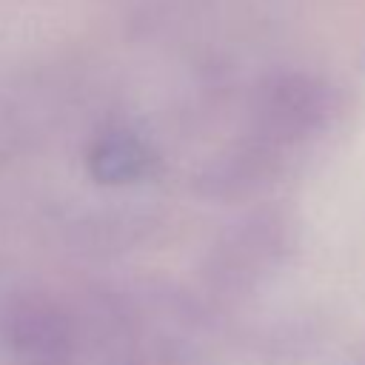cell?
I'll return each instance as SVG.
<instances>
[{
    "mask_svg": "<svg viewBox=\"0 0 365 365\" xmlns=\"http://www.w3.org/2000/svg\"><path fill=\"white\" fill-rule=\"evenodd\" d=\"M336 97L328 83L308 74L265 80L248 106L242 131L220 163L205 171L208 191L237 194L268 182L282 163L314 145L331 125Z\"/></svg>",
    "mask_w": 365,
    "mask_h": 365,
    "instance_id": "obj_1",
    "label": "cell"
},
{
    "mask_svg": "<svg viewBox=\"0 0 365 365\" xmlns=\"http://www.w3.org/2000/svg\"><path fill=\"white\" fill-rule=\"evenodd\" d=\"M83 336L74 305L48 291H20L0 308V351L9 365H74Z\"/></svg>",
    "mask_w": 365,
    "mask_h": 365,
    "instance_id": "obj_2",
    "label": "cell"
},
{
    "mask_svg": "<svg viewBox=\"0 0 365 365\" xmlns=\"http://www.w3.org/2000/svg\"><path fill=\"white\" fill-rule=\"evenodd\" d=\"M83 168L103 188L137 185L154 174L157 148L137 125L125 120H106L86 140Z\"/></svg>",
    "mask_w": 365,
    "mask_h": 365,
    "instance_id": "obj_3",
    "label": "cell"
},
{
    "mask_svg": "<svg viewBox=\"0 0 365 365\" xmlns=\"http://www.w3.org/2000/svg\"><path fill=\"white\" fill-rule=\"evenodd\" d=\"M282 228L274 220H251L242 228L234 231L231 240L222 242L220 257L214 262L217 277L225 285H240L248 282L254 277H259V262L271 265L279 254V240H282Z\"/></svg>",
    "mask_w": 365,
    "mask_h": 365,
    "instance_id": "obj_4",
    "label": "cell"
}]
</instances>
